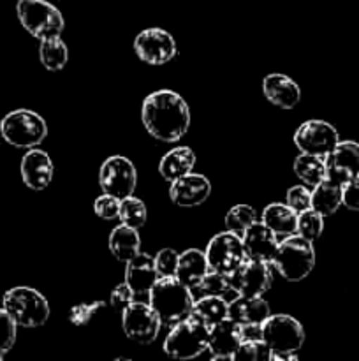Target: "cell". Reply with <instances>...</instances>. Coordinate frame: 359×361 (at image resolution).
<instances>
[{"label":"cell","mask_w":359,"mask_h":361,"mask_svg":"<svg viewBox=\"0 0 359 361\" xmlns=\"http://www.w3.org/2000/svg\"><path fill=\"white\" fill-rule=\"evenodd\" d=\"M141 118L148 133L164 143H176L190 127V109L180 94L157 90L143 102Z\"/></svg>","instance_id":"1"},{"label":"cell","mask_w":359,"mask_h":361,"mask_svg":"<svg viewBox=\"0 0 359 361\" xmlns=\"http://www.w3.org/2000/svg\"><path fill=\"white\" fill-rule=\"evenodd\" d=\"M151 309L157 312L164 324L175 326L180 321L187 319L194 310V295L178 279L158 277L151 291L148 293Z\"/></svg>","instance_id":"2"},{"label":"cell","mask_w":359,"mask_h":361,"mask_svg":"<svg viewBox=\"0 0 359 361\" xmlns=\"http://www.w3.org/2000/svg\"><path fill=\"white\" fill-rule=\"evenodd\" d=\"M263 342L270 349L271 361L298 360V351L305 342V330L298 319L287 314L270 316L263 324Z\"/></svg>","instance_id":"3"},{"label":"cell","mask_w":359,"mask_h":361,"mask_svg":"<svg viewBox=\"0 0 359 361\" xmlns=\"http://www.w3.org/2000/svg\"><path fill=\"white\" fill-rule=\"evenodd\" d=\"M278 274L291 282H299L312 274L315 267V250L310 240L301 235H291L278 243L277 254L271 261Z\"/></svg>","instance_id":"4"},{"label":"cell","mask_w":359,"mask_h":361,"mask_svg":"<svg viewBox=\"0 0 359 361\" xmlns=\"http://www.w3.org/2000/svg\"><path fill=\"white\" fill-rule=\"evenodd\" d=\"M210 326L196 314L172 326L171 334L164 342L165 355L176 360H192L203 355L208 349Z\"/></svg>","instance_id":"5"},{"label":"cell","mask_w":359,"mask_h":361,"mask_svg":"<svg viewBox=\"0 0 359 361\" xmlns=\"http://www.w3.org/2000/svg\"><path fill=\"white\" fill-rule=\"evenodd\" d=\"M2 309L13 317L16 326L39 328L49 319L48 300L32 288H13L4 295Z\"/></svg>","instance_id":"6"},{"label":"cell","mask_w":359,"mask_h":361,"mask_svg":"<svg viewBox=\"0 0 359 361\" xmlns=\"http://www.w3.org/2000/svg\"><path fill=\"white\" fill-rule=\"evenodd\" d=\"M4 141L18 148H35L48 136L44 118L30 109H16L7 113L0 122Z\"/></svg>","instance_id":"7"},{"label":"cell","mask_w":359,"mask_h":361,"mask_svg":"<svg viewBox=\"0 0 359 361\" xmlns=\"http://www.w3.org/2000/svg\"><path fill=\"white\" fill-rule=\"evenodd\" d=\"M16 13L25 30L37 37L39 41L56 37L62 34L65 27L62 13L46 0H20Z\"/></svg>","instance_id":"8"},{"label":"cell","mask_w":359,"mask_h":361,"mask_svg":"<svg viewBox=\"0 0 359 361\" xmlns=\"http://www.w3.org/2000/svg\"><path fill=\"white\" fill-rule=\"evenodd\" d=\"M99 183L104 194L118 200L132 196L137 183V171L132 162L123 155H113L106 159L99 171Z\"/></svg>","instance_id":"9"},{"label":"cell","mask_w":359,"mask_h":361,"mask_svg":"<svg viewBox=\"0 0 359 361\" xmlns=\"http://www.w3.org/2000/svg\"><path fill=\"white\" fill-rule=\"evenodd\" d=\"M206 259L211 270L222 275H231L246 259L241 236L232 231L218 233L208 242Z\"/></svg>","instance_id":"10"},{"label":"cell","mask_w":359,"mask_h":361,"mask_svg":"<svg viewBox=\"0 0 359 361\" xmlns=\"http://www.w3.org/2000/svg\"><path fill=\"white\" fill-rule=\"evenodd\" d=\"M160 326V317L150 303L132 302L122 310L123 334L137 344H151L158 337Z\"/></svg>","instance_id":"11"},{"label":"cell","mask_w":359,"mask_h":361,"mask_svg":"<svg viewBox=\"0 0 359 361\" xmlns=\"http://www.w3.org/2000/svg\"><path fill=\"white\" fill-rule=\"evenodd\" d=\"M229 286L232 291L239 296H263L264 293L270 291L271 277L270 264L263 263V261H256L246 257L231 275H227Z\"/></svg>","instance_id":"12"},{"label":"cell","mask_w":359,"mask_h":361,"mask_svg":"<svg viewBox=\"0 0 359 361\" xmlns=\"http://www.w3.org/2000/svg\"><path fill=\"white\" fill-rule=\"evenodd\" d=\"M340 143L338 130L324 120H308L294 134V145L303 154L326 157Z\"/></svg>","instance_id":"13"},{"label":"cell","mask_w":359,"mask_h":361,"mask_svg":"<svg viewBox=\"0 0 359 361\" xmlns=\"http://www.w3.org/2000/svg\"><path fill=\"white\" fill-rule=\"evenodd\" d=\"M134 51L150 66H164L176 56V42L162 28H146L134 39Z\"/></svg>","instance_id":"14"},{"label":"cell","mask_w":359,"mask_h":361,"mask_svg":"<svg viewBox=\"0 0 359 361\" xmlns=\"http://www.w3.org/2000/svg\"><path fill=\"white\" fill-rule=\"evenodd\" d=\"M324 164H326V178L344 187L352 178L359 176V143L340 141L324 157Z\"/></svg>","instance_id":"15"},{"label":"cell","mask_w":359,"mask_h":361,"mask_svg":"<svg viewBox=\"0 0 359 361\" xmlns=\"http://www.w3.org/2000/svg\"><path fill=\"white\" fill-rule=\"evenodd\" d=\"M211 183L204 175L189 173L185 176L172 180L169 197L176 207L194 208L203 204L210 197Z\"/></svg>","instance_id":"16"},{"label":"cell","mask_w":359,"mask_h":361,"mask_svg":"<svg viewBox=\"0 0 359 361\" xmlns=\"http://www.w3.org/2000/svg\"><path fill=\"white\" fill-rule=\"evenodd\" d=\"M241 344V326L231 317H225L220 323L210 326L208 351L213 360H232L236 349Z\"/></svg>","instance_id":"17"},{"label":"cell","mask_w":359,"mask_h":361,"mask_svg":"<svg viewBox=\"0 0 359 361\" xmlns=\"http://www.w3.org/2000/svg\"><path fill=\"white\" fill-rule=\"evenodd\" d=\"M241 240L243 247H245L246 257L271 264V261H273L278 249V236L275 235L263 221L253 222V224L243 233Z\"/></svg>","instance_id":"18"},{"label":"cell","mask_w":359,"mask_h":361,"mask_svg":"<svg viewBox=\"0 0 359 361\" xmlns=\"http://www.w3.org/2000/svg\"><path fill=\"white\" fill-rule=\"evenodd\" d=\"M55 168L44 150L32 148L21 159V178L25 185L32 190H44L51 183Z\"/></svg>","instance_id":"19"},{"label":"cell","mask_w":359,"mask_h":361,"mask_svg":"<svg viewBox=\"0 0 359 361\" xmlns=\"http://www.w3.org/2000/svg\"><path fill=\"white\" fill-rule=\"evenodd\" d=\"M157 281L158 274L155 268V257L139 252L127 261L125 282L134 295H148Z\"/></svg>","instance_id":"20"},{"label":"cell","mask_w":359,"mask_h":361,"mask_svg":"<svg viewBox=\"0 0 359 361\" xmlns=\"http://www.w3.org/2000/svg\"><path fill=\"white\" fill-rule=\"evenodd\" d=\"M263 92L271 104L282 109L296 108L301 101L298 83L285 74H267L263 80Z\"/></svg>","instance_id":"21"},{"label":"cell","mask_w":359,"mask_h":361,"mask_svg":"<svg viewBox=\"0 0 359 361\" xmlns=\"http://www.w3.org/2000/svg\"><path fill=\"white\" fill-rule=\"evenodd\" d=\"M271 316L270 303L260 296L252 298V296H239L229 302L227 317L245 326V324H263L267 317Z\"/></svg>","instance_id":"22"},{"label":"cell","mask_w":359,"mask_h":361,"mask_svg":"<svg viewBox=\"0 0 359 361\" xmlns=\"http://www.w3.org/2000/svg\"><path fill=\"white\" fill-rule=\"evenodd\" d=\"M210 270L211 268L210 264H208L206 254L201 252V250L197 249H189L185 250V252L180 254L175 277L192 291V289H196L197 286L201 284L204 275Z\"/></svg>","instance_id":"23"},{"label":"cell","mask_w":359,"mask_h":361,"mask_svg":"<svg viewBox=\"0 0 359 361\" xmlns=\"http://www.w3.org/2000/svg\"><path fill=\"white\" fill-rule=\"evenodd\" d=\"M196 154L190 147H176L172 150H169L164 157L160 159V164H158V173L162 175V178L172 180L180 178V176H185L189 173H192L194 166H196Z\"/></svg>","instance_id":"24"},{"label":"cell","mask_w":359,"mask_h":361,"mask_svg":"<svg viewBox=\"0 0 359 361\" xmlns=\"http://www.w3.org/2000/svg\"><path fill=\"white\" fill-rule=\"evenodd\" d=\"M263 222L277 236L296 235L298 233V214L289 204L271 203L264 208Z\"/></svg>","instance_id":"25"},{"label":"cell","mask_w":359,"mask_h":361,"mask_svg":"<svg viewBox=\"0 0 359 361\" xmlns=\"http://www.w3.org/2000/svg\"><path fill=\"white\" fill-rule=\"evenodd\" d=\"M344 204V187L331 180L324 178L317 183L312 190V204L310 208L320 214L322 217H329Z\"/></svg>","instance_id":"26"},{"label":"cell","mask_w":359,"mask_h":361,"mask_svg":"<svg viewBox=\"0 0 359 361\" xmlns=\"http://www.w3.org/2000/svg\"><path fill=\"white\" fill-rule=\"evenodd\" d=\"M109 250L122 263L132 259L136 254L141 252V238L137 229L129 228L125 224L113 229L109 235Z\"/></svg>","instance_id":"27"},{"label":"cell","mask_w":359,"mask_h":361,"mask_svg":"<svg viewBox=\"0 0 359 361\" xmlns=\"http://www.w3.org/2000/svg\"><path fill=\"white\" fill-rule=\"evenodd\" d=\"M296 176L305 183L306 187H315L317 183L322 182L326 178V164H324V157H317V155L303 154L298 155L292 164Z\"/></svg>","instance_id":"28"},{"label":"cell","mask_w":359,"mask_h":361,"mask_svg":"<svg viewBox=\"0 0 359 361\" xmlns=\"http://www.w3.org/2000/svg\"><path fill=\"white\" fill-rule=\"evenodd\" d=\"M39 59L48 71H62L69 62V49L60 35L42 39L39 46Z\"/></svg>","instance_id":"29"},{"label":"cell","mask_w":359,"mask_h":361,"mask_svg":"<svg viewBox=\"0 0 359 361\" xmlns=\"http://www.w3.org/2000/svg\"><path fill=\"white\" fill-rule=\"evenodd\" d=\"M196 316H199L208 326L220 323L222 319L227 317L229 303L222 296H203L197 302H194V310Z\"/></svg>","instance_id":"30"},{"label":"cell","mask_w":359,"mask_h":361,"mask_svg":"<svg viewBox=\"0 0 359 361\" xmlns=\"http://www.w3.org/2000/svg\"><path fill=\"white\" fill-rule=\"evenodd\" d=\"M146 217H148V212L146 207L141 200L137 197L129 196L125 200L120 201V214L118 219L122 221V224L129 226V228L134 229H139L146 224Z\"/></svg>","instance_id":"31"},{"label":"cell","mask_w":359,"mask_h":361,"mask_svg":"<svg viewBox=\"0 0 359 361\" xmlns=\"http://www.w3.org/2000/svg\"><path fill=\"white\" fill-rule=\"evenodd\" d=\"M256 221L257 214L252 207H248V204H236L225 215V228H227V231H232L241 236Z\"/></svg>","instance_id":"32"},{"label":"cell","mask_w":359,"mask_h":361,"mask_svg":"<svg viewBox=\"0 0 359 361\" xmlns=\"http://www.w3.org/2000/svg\"><path fill=\"white\" fill-rule=\"evenodd\" d=\"M231 291L232 289L229 286L227 275H222L218 271L210 270L204 275L201 284L196 289H192V295L194 293H201L203 296H222V298H225V295Z\"/></svg>","instance_id":"33"},{"label":"cell","mask_w":359,"mask_h":361,"mask_svg":"<svg viewBox=\"0 0 359 361\" xmlns=\"http://www.w3.org/2000/svg\"><path fill=\"white\" fill-rule=\"evenodd\" d=\"M324 231V217L320 214H317L315 210L308 208V210L298 214V235H301L303 238L313 240L319 238Z\"/></svg>","instance_id":"34"},{"label":"cell","mask_w":359,"mask_h":361,"mask_svg":"<svg viewBox=\"0 0 359 361\" xmlns=\"http://www.w3.org/2000/svg\"><path fill=\"white\" fill-rule=\"evenodd\" d=\"M270 349L263 341H241L239 348L236 349L232 360H245V361H259L270 360Z\"/></svg>","instance_id":"35"},{"label":"cell","mask_w":359,"mask_h":361,"mask_svg":"<svg viewBox=\"0 0 359 361\" xmlns=\"http://www.w3.org/2000/svg\"><path fill=\"white\" fill-rule=\"evenodd\" d=\"M14 342H16V323L0 307V360L6 356L7 351H11Z\"/></svg>","instance_id":"36"},{"label":"cell","mask_w":359,"mask_h":361,"mask_svg":"<svg viewBox=\"0 0 359 361\" xmlns=\"http://www.w3.org/2000/svg\"><path fill=\"white\" fill-rule=\"evenodd\" d=\"M104 302H92V303H81V305H76L70 309L69 319L70 323L76 324V326H84L92 321V317L99 312L101 309H104Z\"/></svg>","instance_id":"37"},{"label":"cell","mask_w":359,"mask_h":361,"mask_svg":"<svg viewBox=\"0 0 359 361\" xmlns=\"http://www.w3.org/2000/svg\"><path fill=\"white\" fill-rule=\"evenodd\" d=\"M180 254L172 249H162L155 257V268L158 277H172L176 274Z\"/></svg>","instance_id":"38"},{"label":"cell","mask_w":359,"mask_h":361,"mask_svg":"<svg viewBox=\"0 0 359 361\" xmlns=\"http://www.w3.org/2000/svg\"><path fill=\"white\" fill-rule=\"evenodd\" d=\"M120 201L118 197L109 196V194H104V196L97 197L94 203V212L97 217L104 219V221H113V219H118L120 214Z\"/></svg>","instance_id":"39"},{"label":"cell","mask_w":359,"mask_h":361,"mask_svg":"<svg viewBox=\"0 0 359 361\" xmlns=\"http://www.w3.org/2000/svg\"><path fill=\"white\" fill-rule=\"evenodd\" d=\"M287 204L296 214H301V212L308 210L312 204V192L305 185L291 187L287 190Z\"/></svg>","instance_id":"40"},{"label":"cell","mask_w":359,"mask_h":361,"mask_svg":"<svg viewBox=\"0 0 359 361\" xmlns=\"http://www.w3.org/2000/svg\"><path fill=\"white\" fill-rule=\"evenodd\" d=\"M134 296L136 295H134L132 289L127 286V282H123V284H118L115 289H113L109 302H111L113 309L123 310L129 303L134 302Z\"/></svg>","instance_id":"41"},{"label":"cell","mask_w":359,"mask_h":361,"mask_svg":"<svg viewBox=\"0 0 359 361\" xmlns=\"http://www.w3.org/2000/svg\"><path fill=\"white\" fill-rule=\"evenodd\" d=\"M344 207L352 212H359V176L344 185Z\"/></svg>","instance_id":"42"},{"label":"cell","mask_w":359,"mask_h":361,"mask_svg":"<svg viewBox=\"0 0 359 361\" xmlns=\"http://www.w3.org/2000/svg\"><path fill=\"white\" fill-rule=\"evenodd\" d=\"M241 341H263L260 324H245V326H241Z\"/></svg>","instance_id":"43"}]
</instances>
